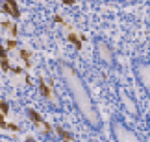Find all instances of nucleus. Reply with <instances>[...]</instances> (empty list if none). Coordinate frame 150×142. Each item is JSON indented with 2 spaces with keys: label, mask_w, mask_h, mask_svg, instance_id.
Instances as JSON below:
<instances>
[{
  "label": "nucleus",
  "mask_w": 150,
  "mask_h": 142,
  "mask_svg": "<svg viewBox=\"0 0 150 142\" xmlns=\"http://www.w3.org/2000/svg\"><path fill=\"white\" fill-rule=\"evenodd\" d=\"M17 44H19V43H17L15 39H11V41L6 43V48H8V50H13V48H17Z\"/></svg>",
  "instance_id": "nucleus-14"
},
{
  "label": "nucleus",
  "mask_w": 150,
  "mask_h": 142,
  "mask_svg": "<svg viewBox=\"0 0 150 142\" xmlns=\"http://www.w3.org/2000/svg\"><path fill=\"white\" fill-rule=\"evenodd\" d=\"M56 131H57V135L63 139V142H74V139H72V135L71 133H67L63 127H56Z\"/></svg>",
  "instance_id": "nucleus-10"
},
{
  "label": "nucleus",
  "mask_w": 150,
  "mask_h": 142,
  "mask_svg": "<svg viewBox=\"0 0 150 142\" xmlns=\"http://www.w3.org/2000/svg\"><path fill=\"white\" fill-rule=\"evenodd\" d=\"M124 2H135V0H124Z\"/></svg>",
  "instance_id": "nucleus-18"
},
{
  "label": "nucleus",
  "mask_w": 150,
  "mask_h": 142,
  "mask_svg": "<svg viewBox=\"0 0 150 142\" xmlns=\"http://www.w3.org/2000/svg\"><path fill=\"white\" fill-rule=\"evenodd\" d=\"M2 6H4V11H6L8 15H11L13 19H19V17H21L19 6H17L15 0H2Z\"/></svg>",
  "instance_id": "nucleus-6"
},
{
  "label": "nucleus",
  "mask_w": 150,
  "mask_h": 142,
  "mask_svg": "<svg viewBox=\"0 0 150 142\" xmlns=\"http://www.w3.org/2000/svg\"><path fill=\"white\" fill-rule=\"evenodd\" d=\"M59 69H61V74H63L65 83L69 85V90H71V94H72V98H74V104H76L78 111L83 115V118L87 120V124H89L91 127L98 129L100 127V116H98L96 107L93 105V100H91L89 90L85 89L83 81L80 79V76L76 74V70H74L72 66L61 63Z\"/></svg>",
  "instance_id": "nucleus-1"
},
{
  "label": "nucleus",
  "mask_w": 150,
  "mask_h": 142,
  "mask_svg": "<svg viewBox=\"0 0 150 142\" xmlns=\"http://www.w3.org/2000/svg\"><path fill=\"white\" fill-rule=\"evenodd\" d=\"M0 66H2V70H6V72L9 70L8 55H6V48H4V46H0Z\"/></svg>",
  "instance_id": "nucleus-8"
},
{
  "label": "nucleus",
  "mask_w": 150,
  "mask_h": 142,
  "mask_svg": "<svg viewBox=\"0 0 150 142\" xmlns=\"http://www.w3.org/2000/svg\"><path fill=\"white\" fill-rule=\"evenodd\" d=\"M21 57H22V61H24L26 65H30V54H28L26 50H21Z\"/></svg>",
  "instance_id": "nucleus-13"
},
{
  "label": "nucleus",
  "mask_w": 150,
  "mask_h": 142,
  "mask_svg": "<svg viewBox=\"0 0 150 142\" xmlns=\"http://www.w3.org/2000/svg\"><path fill=\"white\" fill-rule=\"evenodd\" d=\"M26 142H37V140H35V139H32V137H28V139H26Z\"/></svg>",
  "instance_id": "nucleus-17"
},
{
  "label": "nucleus",
  "mask_w": 150,
  "mask_h": 142,
  "mask_svg": "<svg viewBox=\"0 0 150 142\" xmlns=\"http://www.w3.org/2000/svg\"><path fill=\"white\" fill-rule=\"evenodd\" d=\"M98 55L106 65H113V50L108 46L106 43H98Z\"/></svg>",
  "instance_id": "nucleus-5"
},
{
  "label": "nucleus",
  "mask_w": 150,
  "mask_h": 142,
  "mask_svg": "<svg viewBox=\"0 0 150 142\" xmlns=\"http://www.w3.org/2000/svg\"><path fill=\"white\" fill-rule=\"evenodd\" d=\"M122 101H124V107H126V109H128V111L132 113V115H135V113H137V107L134 105V101H132V98H128L126 94H122Z\"/></svg>",
  "instance_id": "nucleus-9"
},
{
  "label": "nucleus",
  "mask_w": 150,
  "mask_h": 142,
  "mask_svg": "<svg viewBox=\"0 0 150 142\" xmlns=\"http://www.w3.org/2000/svg\"><path fill=\"white\" fill-rule=\"evenodd\" d=\"M111 129H113V137L117 142H141L137 139V135L132 131V129L126 127L122 122H113Z\"/></svg>",
  "instance_id": "nucleus-2"
},
{
  "label": "nucleus",
  "mask_w": 150,
  "mask_h": 142,
  "mask_svg": "<svg viewBox=\"0 0 150 142\" xmlns=\"http://www.w3.org/2000/svg\"><path fill=\"white\" fill-rule=\"evenodd\" d=\"M0 4H2V0H0Z\"/></svg>",
  "instance_id": "nucleus-19"
},
{
  "label": "nucleus",
  "mask_w": 150,
  "mask_h": 142,
  "mask_svg": "<svg viewBox=\"0 0 150 142\" xmlns=\"http://www.w3.org/2000/svg\"><path fill=\"white\" fill-rule=\"evenodd\" d=\"M63 4H74V0H61Z\"/></svg>",
  "instance_id": "nucleus-16"
},
{
  "label": "nucleus",
  "mask_w": 150,
  "mask_h": 142,
  "mask_svg": "<svg viewBox=\"0 0 150 142\" xmlns=\"http://www.w3.org/2000/svg\"><path fill=\"white\" fill-rule=\"evenodd\" d=\"M39 89H41V92L45 94V96H47V98L52 101V104H54L56 107H59V98H57V94L54 92V90H52L50 87H48V85H45L43 81L41 83H39Z\"/></svg>",
  "instance_id": "nucleus-7"
},
{
  "label": "nucleus",
  "mask_w": 150,
  "mask_h": 142,
  "mask_svg": "<svg viewBox=\"0 0 150 142\" xmlns=\"http://www.w3.org/2000/svg\"><path fill=\"white\" fill-rule=\"evenodd\" d=\"M69 41H71V43L74 44V48H78V50L82 48V41H80V37L76 35V33H72V31L69 33Z\"/></svg>",
  "instance_id": "nucleus-11"
},
{
  "label": "nucleus",
  "mask_w": 150,
  "mask_h": 142,
  "mask_svg": "<svg viewBox=\"0 0 150 142\" xmlns=\"http://www.w3.org/2000/svg\"><path fill=\"white\" fill-rule=\"evenodd\" d=\"M28 116H30V120L33 122V126H35V127L43 129L45 133H50V131H52V127L48 126V124H45V122H43V118H41V115H39L37 111H33V109H28Z\"/></svg>",
  "instance_id": "nucleus-4"
},
{
  "label": "nucleus",
  "mask_w": 150,
  "mask_h": 142,
  "mask_svg": "<svg viewBox=\"0 0 150 142\" xmlns=\"http://www.w3.org/2000/svg\"><path fill=\"white\" fill-rule=\"evenodd\" d=\"M8 124H6V120H4V115H0V127H6Z\"/></svg>",
  "instance_id": "nucleus-15"
},
{
  "label": "nucleus",
  "mask_w": 150,
  "mask_h": 142,
  "mask_svg": "<svg viewBox=\"0 0 150 142\" xmlns=\"http://www.w3.org/2000/svg\"><path fill=\"white\" fill-rule=\"evenodd\" d=\"M135 72H137V78H139V81L143 83V87L148 90L150 87V69H148V63L146 61H139V63L135 65Z\"/></svg>",
  "instance_id": "nucleus-3"
},
{
  "label": "nucleus",
  "mask_w": 150,
  "mask_h": 142,
  "mask_svg": "<svg viewBox=\"0 0 150 142\" xmlns=\"http://www.w3.org/2000/svg\"><path fill=\"white\" fill-rule=\"evenodd\" d=\"M0 111H2V115H8V113H9V105H8V101H6V100L0 101Z\"/></svg>",
  "instance_id": "nucleus-12"
}]
</instances>
